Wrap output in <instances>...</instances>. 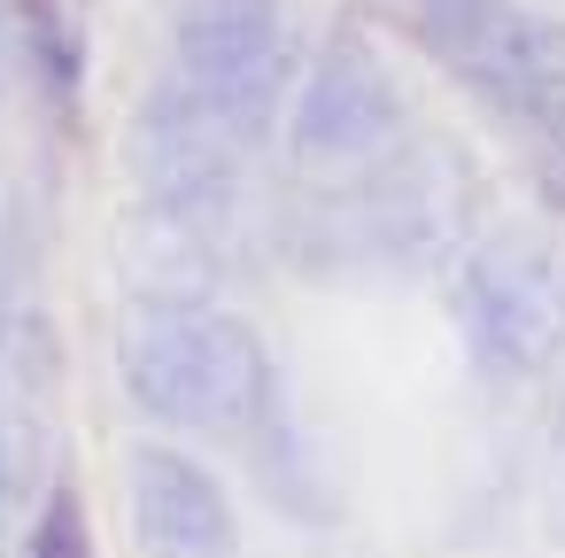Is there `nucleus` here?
<instances>
[{
	"label": "nucleus",
	"mask_w": 565,
	"mask_h": 558,
	"mask_svg": "<svg viewBox=\"0 0 565 558\" xmlns=\"http://www.w3.org/2000/svg\"><path fill=\"white\" fill-rule=\"evenodd\" d=\"M465 326L488 372H542L565 349V272L526 241H488L465 264Z\"/></svg>",
	"instance_id": "nucleus-3"
},
{
	"label": "nucleus",
	"mask_w": 565,
	"mask_h": 558,
	"mask_svg": "<svg viewBox=\"0 0 565 558\" xmlns=\"http://www.w3.org/2000/svg\"><path fill=\"white\" fill-rule=\"evenodd\" d=\"M132 519L156 558H233L241 550L217 473L194 465L186 450H156V442L132 450Z\"/></svg>",
	"instance_id": "nucleus-5"
},
{
	"label": "nucleus",
	"mask_w": 565,
	"mask_h": 558,
	"mask_svg": "<svg viewBox=\"0 0 565 558\" xmlns=\"http://www.w3.org/2000/svg\"><path fill=\"white\" fill-rule=\"evenodd\" d=\"M32 40H40V48L55 55V86H71V78H78V48H71V24H63V17L47 9V0L32 9Z\"/></svg>",
	"instance_id": "nucleus-7"
},
{
	"label": "nucleus",
	"mask_w": 565,
	"mask_h": 558,
	"mask_svg": "<svg viewBox=\"0 0 565 558\" xmlns=\"http://www.w3.org/2000/svg\"><path fill=\"white\" fill-rule=\"evenodd\" d=\"M179 86L241 148H256L287 86L279 0H179Z\"/></svg>",
	"instance_id": "nucleus-2"
},
{
	"label": "nucleus",
	"mask_w": 565,
	"mask_h": 558,
	"mask_svg": "<svg viewBox=\"0 0 565 558\" xmlns=\"http://www.w3.org/2000/svg\"><path fill=\"white\" fill-rule=\"evenodd\" d=\"M557 133H565V102H557Z\"/></svg>",
	"instance_id": "nucleus-10"
},
{
	"label": "nucleus",
	"mask_w": 565,
	"mask_h": 558,
	"mask_svg": "<svg viewBox=\"0 0 565 558\" xmlns=\"http://www.w3.org/2000/svg\"><path fill=\"white\" fill-rule=\"evenodd\" d=\"M550 519L565 535V396H557V473H550Z\"/></svg>",
	"instance_id": "nucleus-8"
},
{
	"label": "nucleus",
	"mask_w": 565,
	"mask_h": 558,
	"mask_svg": "<svg viewBox=\"0 0 565 558\" xmlns=\"http://www.w3.org/2000/svg\"><path fill=\"white\" fill-rule=\"evenodd\" d=\"M0 512H9V442H0Z\"/></svg>",
	"instance_id": "nucleus-9"
},
{
	"label": "nucleus",
	"mask_w": 565,
	"mask_h": 558,
	"mask_svg": "<svg viewBox=\"0 0 565 558\" xmlns=\"http://www.w3.org/2000/svg\"><path fill=\"white\" fill-rule=\"evenodd\" d=\"M32 558H94V535H86V512L71 488L47 496V519L32 527Z\"/></svg>",
	"instance_id": "nucleus-6"
},
{
	"label": "nucleus",
	"mask_w": 565,
	"mask_h": 558,
	"mask_svg": "<svg viewBox=\"0 0 565 558\" xmlns=\"http://www.w3.org/2000/svg\"><path fill=\"white\" fill-rule=\"evenodd\" d=\"M125 388L148 419H171L186 434H256L271 419V365L264 341L210 303H140L125 318Z\"/></svg>",
	"instance_id": "nucleus-1"
},
{
	"label": "nucleus",
	"mask_w": 565,
	"mask_h": 558,
	"mask_svg": "<svg viewBox=\"0 0 565 558\" xmlns=\"http://www.w3.org/2000/svg\"><path fill=\"white\" fill-rule=\"evenodd\" d=\"M395 78L387 63L349 32L318 55L310 86H302V109H295V156L302 164H356V156H380L395 140Z\"/></svg>",
	"instance_id": "nucleus-4"
}]
</instances>
